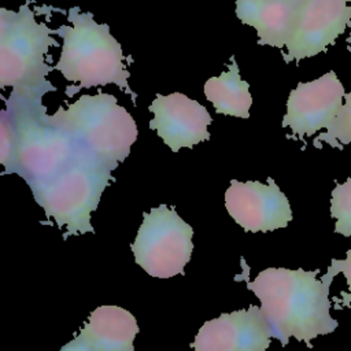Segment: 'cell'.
Listing matches in <instances>:
<instances>
[{"mask_svg":"<svg viewBox=\"0 0 351 351\" xmlns=\"http://www.w3.org/2000/svg\"><path fill=\"white\" fill-rule=\"evenodd\" d=\"M41 97L10 93L0 112V162L4 174L16 173L34 189L55 177L84 166L107 163L55 117L48 115Z\"/></svg>","mask_w":351,"mask_h":351,"instance_id":"1","label":"cell"},{"mask_svg":"<svg viewBox=\"0 0 351 351\" xmlns=\"http://www.w3.org/2000/svg\"><path fill=\"white\" fill-rule=\"evenodd\" d=\"M304 269L267 267L247 288L261 300V310L271 328L273 337L287 346L289 337L304 341L332 333L339 322L330 315L329 289L337 271L329 265L326 273Z\"/></svg>","mask_w":351,"mask_h":351,"instance_id":"2","label":"cell"},{"mask_svg":"<svg viewBox=\"0 0 351 351\" xmlns=\"http://www.w3.org/2000/svg\"><path fill=\"white\" fill-rule=\"evenodd\" d=\"M67 22L70 25L53 29V34L63 38L60 56L53 67L64 80L77 84L66 88V95L71 97L84 88L114 84L136 103L137 95L128 82L130 73L122 47L110 33V26L97 23L92 12H81L78 7L69 8Z\"/></svg>","mask_w":351,"mask_h":351,"instance_id":"3","label":"cell"},{"mask_svg":"<svg viewBox=\"0 0 351 351\" xmlns=\"http://www.w3.org/2000/svg\"><path fill=\"white\" fill-rule=\"evenodd\" d=\"M44 22L36 21L29 1L18 11L0 8V88L11 86V93L43 97L56 88L47 80L55 67L45 60L48 48L58 47Z\"/></svg>","mask_w":351,"mask_h":351,"instance_id":"4","label":"cell"},{"mask_svg":"<svg viewBox=\"0 0 351 351\" xmlns=\"http://www.w3.org/2000/svg\"><path fill=\"white\" fill-rule=\"evenodd\" d=\"M55 117L80 143L115 167L137 138L133 117L110 93L82 95L67 108L59 107Z\"/></svg>","mask_w":351,"mask_h":351,"instance_id":"5","label":"cell"},{"mask_svg":"<svg viewBox=\"0 0 351 351\" xmlns=\"http://www.w3.org/2000/svg\"><path fill=\"white\" fill-rule=\"evenodd\" d=\"M193 229L174 208L160 204L144 213L134 243L130 245L134 261L149 276L170 278L184 274L191 261Z\"/></svg>","mask_w":351,"mask_h":351,"instance_id":"6","label":"cell"},{"mask_svg":"<svg viewBox=\"0 0 351 351\" xmlns=\"http://www.w3.org/2000/svg\"><path fill=\"white\" fill-rule=\"evenodd\" d=\"M346 93L341 80L333 70L313 81L299 82L289 92L281 126L289 128V137L299 140L328 130L343 106Z\"/></svg>","mask_w":351,"mask_h":351,"instance_id":"7","label":"cell"},{"mask_svg":"<svg viewBox=\"0 0 351 351\" xmlns=\"http://www.w3.org/2000/svg\"><path fill=\"white\" fill-rule=\"evenodd\" d=\"M351 25V4L344 0H302L284 62H300L325 52Z\"/></svg>","mask_w":351,"mask_h":351,"instance_id":"8","label":"cell"},{"mask_svg":"<svg viewBox=\"0 0 351 351\" xmlns=\"http://www.w3.org/2000/svg\"><path fill=\"white\" fill-rule=\"evenodd\" d=\"M225 207L245 232H271L287 228L292 221L289 200L271 177L267 184L230 180Z\"/></svg>","mask_w":351,"mask_h":351,"instance_id":"9","label":"cell"},{"mask_svg":"<svg viewBox=\"0 0 351 351\" xmlns=\"http://www.w3.org/2000/svg\"><path fill=\"white\" fill-rule=\"evenodd\" d=\"M148 110L154 114L149 128L156 130L173 152L192 148L210 138L208 125L213 122L210 112L199 101L181 92L156 93Z\"/></svg>","mask_w":351,"mask_h":351,"instance_id":"10","label":"cell"},{"mask_svg":"<svg viewBox=\"0 0 351 351\" xmlns=\"http://www.w3.org/2000/svg\"><path fill=\"white\" fill-rule=\"evenodd\" d=\"M270 337L269 321L261 307L251 304L206 321L191 346L195 351H265Z\"/></svg>","mask_w":351,"mask_h":351,"instance_id":"11","label":"cell"},{"mask_svg":"<svg viewBox=\"0 0 351 351\" xmlns=\"http://www.w3.org/2000/svg\"><path fill=\"white\" fill-rule=\"evenodd\" d=\"M138 333L134 315L119 306L95 308L80 335L60 351H136L133 341Z\"/></svg>","mask_w":351,"mask_h":351,"instance_id":"12","label":"cell"},{"mask_svg":"<svg viewBox=\"0 0 351 351\" xmlns=\"http://www.w3.org/2000/svg\"><path fill=\"white\" fill-rule=\"evenodd\" d=\"M299 3L236 0V15L258 34L259 45L284 48L289 43L298 16Z\"/></svg>","mask_w":351,"mask_h":351,"instance_id":"13","label":"cell"},{"mask_svg":"<svg viewBox=\"0 0 351 351\" xmlns=\"http://www.w3.org/2000/svg\"><path fill=\"white\" fill-rule=\"evenodd\" d=\"M204 96L218 114L244 119L250 117L252 104L250 85L241 78L234 56L230 58L228 70L204 82Z\"/></svg>","mask_w":351,"mask_h":351,"instance_id":"14","label":"cell"},{"mask_svg":"<svg viewBox=\"0 0 351 351\" xmlns=\"http://www.w3.org/2000/svg\"><path fill=\"white\" fill-rule=\"evenodd\" d=\"M321 143L339 149L351 143V89L346 93L343 106L333 125L314 138L315 147L321 148Z\"/></svg>","mask_w":351,"mask_h":351,"instance_id":"15","label":"cell"},{"mask_svg":"<svg viewBox=\"0 0 351 351\" xmlns=\"http://www.w3.org/2000/svg\"><path fill=\"white\" fill-rule=\"evenodd\" d=\"M330 217L336 219L335 232L344 237H351V177L333 188Z\"/></svg>","mask_w":351,"mask_h":351,"instance_id":"16","label":"cell"},{"mask_svg":"<svg viewBox=\"0 0 351 351\" xmlns=\"http://www.w3.org/2000/svg\"><path fill=\"white\" fill-rule=\"evenodd\" d=\"M330 265L335 267V270L339 273H343L348 285V292H341L340 296H335V308H344L351 307V250L347 251L346 259H332Z\"/></svg>","mask_w":351,"mask_h":351,"instance_id":"17","label":"cell"},{"mask_svg":"<svg viewBox=\"0 0 351 351\" xmlns=\"http://www.w3.org/2000/svg\"><path fill=\"white\" fill-rule=\"evenodd\" d=\"M265 1H288V3H300L302 0H265Z\"/></svg>","mask_w":351,"mask_h":351,"instance_id":"18","label":"cell"},{"mask_svg":"<svg viewBox=\"0 0 351 351\" xmlns=\"http://www.w3.org/2000/svg\"><path fill=\"white\" fill-rule=\"evenodd\" d=\"M344 1H347V3H350V4H351V0H344Z\"/></svg>","mask_w":351,"mask_h":351,"instance_id":"19","label":"cell"}]
</instances>
